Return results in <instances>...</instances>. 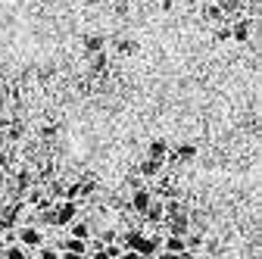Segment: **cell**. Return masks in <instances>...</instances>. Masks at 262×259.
Listing matches in <instances>:
<instances>
[{
	"label": "cell",
	"mask_w": 262,
	"mask_h": 259,
	"mask_svg": "<svg viewBox=\"0 0 262 259\" xmlns=\"http://www.w3.org/2000/svg\"><path fill=\"white\" fill-rule=\"evenodd\" d=\"M72 219H78V200H56L53 203V228H66Z\"/></svg>",
	"instance_id": "obj_1"
},
{
	"label": "cell",
	"mask_w": 262,
	"mask_h": 259,
	"mask_svg": "<svg viewBox=\"0 0 262 259\" xmlns=\"http://www.w3.org/2000/svg\"><path fill=\"white\" fill-rule=\"evenodd\" d=\"M16 244H22L28 250H38V247H44V234H41V228H35V225H25L22 231H16Z\"/></svg>",
	"instance_id": "obj_2"
},
{
	"label": "cell",
	"mask_w": 262,
	"mask_h": 259,
	"mask_svg": "<svg viewBox=\"0 0 262 259\" xmlns=\"http://www.w3.org/2000/svg\"><path fill=\"white\" fill-rule=\"evenodd\" d=\"M150 203H153V190H150V187H135V190H131V197H128V209H131V212L141 215Z\"/></svg>",
	"instance_id": "obj_3"
},
{
	"label": "cell",
	"mask_w": 262,
	"mask_h": 259,
	"mask_svg": "<svg viewBox=\"0 0 262 259\" xmlns=\"http://www.w3.org/2000/svg\"><path fill=\"white\" fill-rule=\"evenodd\" d=\"M159 250H162V234H144V241H141L138 253H141L144 259H153Z\"/></svg>",
	"instance_id": "obj_4"
},
{
	"label": "cell",
	"mask_w": 262,
	"mask_h": 259,
	"mask_svg": "<svg viewBox=\"0 0 262 259\" xmlns=\"http://www.w3.org/2000/svg\"><path fill=\"white\" fill-rule=\"evenodd\" d=\"M169 219V234H187L190 231V219H187V209L184 212H175V215H166Z\"/></svg>",
	"instance_id": "obj_5"
},
{
	"label": "cell",
	"mask_w": 262,
	"mask_h": 259,
	"mask_svg": "<svg viewBox=\"0 0 262 259\" xmlns=\"http://www.w3.org/2000/svg\"><path fill=\"white\" fill-rule=\"evenodd\" d=\"M31 187H35V175H31V169L19 166V169H16V193L22 197V193H28Z\"/></svg>",
	"instance_id": "obj_6"
},
{
	"label": "cell",
	"mask_w": 262,
	"mask_h": 259,
	"mask_svg": "<svg viewBox=\"0 0 262 259\" xmlns=\"http://www.w3.org/2000/svg\"><path fill=\"white\" fill-rule=\"evenodd\" d=\"M141 215H144V222H150V225L166 222V209H162V200H159V197H153V203H150Z\"/></svg>",
	"instance_id": "obj_7"
},
{
	"label": "cell",
	"mask_w": 262,
	"mask_h": 259,
	"mask_svg": "<svg viewBox=\"0 0 262 259\" xmlns=\"http://www.w3.org/2000/svg\"><path fill=\"white\" fill-rule=\"evenodd\" d=\"M169 141H162V138H156V141H150L147 144V156L150 159H159V163H166V159H169Z\"/></svg>",
	"instance_id": "obj_8"
},
{
	"label": "cell",
	"mask_w": 262,
	"mask_h": 259,
	"mask_svg": "<svg viewBox=\"0 0 262 259\" xmlns=\"http://www.w3.org/2000/svg\"><path fill=\"white\" fill-rule=\"evenodd\" d=\"M162 169H166V163H159V159H150V156H147L144 163L138 166V175H141V178H159Z\"/></svg>",
	"instance_id": "obj_9"
},
{
	"label": "cell",
	"mask_w": 262,
	"mask_h": 259,
	"mask_svg": "<svg viewBox=\"0 0 262 259\" xmlns=\"http://www.w3.org/2000/svg\"><path fill=\"white\" fill-rule=\"evenodd\" d=\"M203 19H206L212 28L225 22V13L219 10V4H215V0H203Z\"/></svg>",
	"instance_id": "obj_10"
},
{
	"label": "cell",
	"mask_w": 262,
	"mask_h": 259,
	"mask_svg": "<svg viewBox=\"0 0 262 259\" xmlns=\"http://www.w3.org/2000/svg\"><path fill=\"white\" fill-rule=\"evenodd\" d=\"M84 59H91V75H106V69H110V56H106V50H100V53H94V56H84Z\"/></svg>",
	"instance_id": "obj_11"
},
{
	"label": "cell",
	"mask_w": 262,
	"mask_h": 259,
	"mask_svg": "<svg viewBox=\"0 0 262 259\" xmlns=\"http://www.w3.org/2000/svg\"><path fill=\"white\" fill-rule=\"evenodd\" d=\"M141 241H144V231H141V228H128V231L119 238L122 250H138V247H141Z\"/></svg>",
	"instance_id": "obj_12"
},
{
	"label": "cell",
	"mask_w": 262,
	"mask_h": 259,
	"mask_svg": "<svg viewBox=\"0 0 262 259\" xmlns=\"http://www.w3.org/2000/svg\"><path fill=\"white\" fill-rule=\"evenodd\" d=\"M100 50H106V38L103 35H84V56H94Z\"/></svg>",
	"instance_id": "obj_13"
},
{
	"label": "cell",
	"mask_w": 262,
	"mask_h": 259,
	"mask_svg": "<svg viewBox=\"0 0 262 259\" xmlns=\"http://www.w3.org/2000/svg\"><path fill=\"white\" fill-rule=\"evenodd\" d=\"M172 156H175V163H190V159L196 156V144L184 141V144H178V147L172 150Z\"/></svg>",
	"instance_id": "obj_14"
},
{
	"label": "cell",
	"mask_w": 262,
	"mask_h": 259,
	"mask_svg": "<svg viewBox=\"0 0 262 259\" xmlns=\"http://www.w3.org/2000/svg\"><path fill=\"white\" fill-rule=\"evenodd\" d=\"M162 250H166V253H184L187 244H184L181 234H166V238H162Z\"/></svg>",
	"instance_id": "obj_15"
},
{
	"label": "cell",
	"mask_w": 262,
	"mask_h": 259,
	"mask_svg": "<svg viewBox=\"0 0 262 259\" xmlns=\"http://www.w3.org/2000/svg\"><path fill=\"white\" fill-rule=\"evenodd\" d=\"M66 228H69V234H72V238H81V241H88V238H91V225H88L84 219H72L69 225H66Z\"/></svg>",
	"instance_id": "obj_16"
},
{
	"label": "cell",
	"mask_w": 262,
	"mask_h": 259,
	"mask_svg": "<svg viewBox=\"0 0 262 259\" xmlns=\"http://www.w3.org/2000/svg\"><path fill=\"white\" fill-rule=\"evenodd\" d=\"M219 4V10L225 13V19L228 16H241V10H244V0H215Z\"/></svg>",
	"instance_id": "obj_17"
},
{
	"label": "cell",
	"mask_w": 262,
	"mask_h": 259,
	"mask_svg": "<svg viewBox=\"0 0 262 259\" xmlns=\"http://www.w3.org/2000/svg\"><path fill=\"white\" fill-rule=\"evenodd\" d=\"M47 197H50L53 203L62 200V197H66V184H62V181H50V184H47Z\"/></svg>",
	"instance_id": "obj_18"
},
{
	"label": "cell",
	"mask_w": 262,
	"mask_h": 259,
	"mask_svg": "<svg viewBox=\"0 0 262 259\" xmlns=\"http://www.w3.org/2000/svg\"><path fill=\"white\" fill-rule=\"evenodd\" d=\"M4 259H28V253H25V247H22V244H7Z\"/></svg>",
	"instance_id": "obj_19"
},
{
	"label": "cell",
	"mask_w": 262,
	"mask_h": 259,
	"mask_svg": "<svg viewBox=\"0 0 262 259\" xmlns=\"http://www.w3.org/2000/svg\"><path fill=\"white\" fill-rule=\"evenodd\" d=\"M116 50H119L122 56H131V53H138V41H131V38H122Z\"/></svg>",
	"instance_id": "obj_20"
},
{
	"label": "cell",
	"mask_w": 262,
	"mask_h": 259,
	"mask_svg": "<svg viewBox=\"0 0 262 259\" xmlns=\"http://www.w3.org/2000/svg\"><path fill=\"white\" fill-rule=\"evenodd\" d=\"M41 253H38V259H59V250H53V247H38Z\"/></svg>",
	"instance_id": "obj_21"
},
{
	"label": "cell",
	"mask_w": 262,
	"mask_h": 259,
	"mask_svg": "<svg viewBox=\"0 0 262 259\" xmlns=\"http://www.w3.org/2000/svg\"><path fill=\"white\" fill-rule=\"evenodd\" d=\"M59 259H88L84 253H69V250H59Z\"/></svg>",
	"instance_id": "obj_22"
},
{
	"label": "cell",
	"mask_w": 262,
	"mask_h": 259,
	"mask_svg": "<svg viewBox=\"0 0 262 259\" xmlns=\"http://www.w3.org/2000/svg\"><path fill=\"white\" fill-rule=\"evenodd\" d=\"M119 259H144V256H141L138 250H122V253H119Z\"/></svg>",
	"instance_id": "obj_23"
},
{
	"label": "cell",
	"mask_w": 262,
	"mask_h": 259,
	"mask_svg": "<svg viewBox=\"0 0 262 259\" xmlns=\"http://www.w3.org/2000/svg\"><path fill=\"white\" fill-rule=\"evenodd\" d=\"M88 259H110V253L106 250H94V253H88Z\"/></svg>",
	"instance_id": "obj_24"
},
{
	"label": "cell",
	"mask_w": 262,
	"mask_h": 259,
	"mask_svg": "<svg viewBox=\"0 0 262 259\" xmlns=\"http://www.w3.org/2000/svg\"><path fill=\"white\" fill-rule=\"evenodd\" d=\"M178 259H200V256H196V253H193V250H184V253H181V256H178Z\"/></svg>",
	"instance_id": "obj_25"
},
{
	"label": "cell",
	"mask_w": 262,
	"mask_h": 259,
	"mask_svg": "<svg viewBox=\"0 0 262 259\" xmlns=\"http://www.w3.org/2000/svg\"><path fill=\"white\" fill-rule=\"evenodd\" d=\"M200 259H215V256H212V253H206V256H200Z\"/></svg>",
	"instance_id": "obj_26"
},
{
	"label": "cell",
	"mask_w": 262,
	"mask_h": 259,
	"mask_svg": "<svg viewBox=\"0 0 262 259\" xmlns=\"http://www.w3.org/2000/svg\"><path fill=\"white\" fill-rule=\"evenodd\" d=\"M187 4H203V0H187Z\"/></svg>",
	"instance_id": "obj_27"
}]
</instances>
